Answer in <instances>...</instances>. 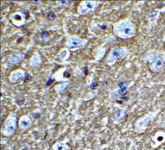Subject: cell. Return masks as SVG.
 Instances as JSON below:
<instances>
[{
    "label": "cell",
    "instance_id": "cell-1",
    "mask_svg": "<svg viewBox=\"0 0 165 150\" xmlns=\"http://www.w3.org/2000/svg\"><path fill=\"white\" fill-rule=\"evenodd\" d=\"M114 33L120 38L127 39L133 38L135 35V28L130 22L123 21L115 26Z\"/></svg>",
    "mask_w": 165,
    "mask_h": 150
},
{
    "label": "cell",
    "instance_id": "cell-2",
    "mask_svg": "<svg viewBox=\"0 0 165 150\" xmlns=\"http://www.w3.org/2000/svg\"><path fill=\"white\" fill-rule=\"evenodd\" d=\"M18 128V117L17 114L15 112H12L9 115V117L7 118L6 121H5V124L3 130H2V133L6 137L14 136V133H16Z\"/></svg>",
    "mask_w": 165,
    "mask_h": 150
},
{
    "label": "cell",
    "instance_id": "cell-3",
    "mask_svg": "<svg viewBox=\"0 0 165 150\" xmlns=\"http://www.w3.org/2000/svg\"><path fill=\"white\" fill-rule=\"evenodd\" d=\"M126 49L124 48H114L113 49L112 52L110 53L109 56L107 59V63L109 65H114L115 64L116 62L119 61L121 59H123L125 55H126Z\"/></svg>",
    "mask_w": 165,
    "mask_h": 150
},
{
    "label": "cell",
    "instance_id": "cell-4",
    "mask_svg": "<svg viewBox=\"0 0 165 150\" xmlns=\"http://www.w3.org/2000/svg\"><path fill=\"white\" fill-rule=\"evenodd\" d=\"M98 4L91 1H84L79 6V12L82 14H92L96 11Z\"/></svg>",
    "mask_w": 165,
    "mask_h": 150
},
{
    "label": "cell",
    "instance_id": "cell-5",
    "mask_svg": "<svg viewBox=\"0 0 165 150\" xmlns=\"http://www.w3.org/2000/svg\"><path fill=\"white\" fill-rule=\"evenodd\" d=\"M32 118L29 115H23L18 120V126L22 131H26L32 126Z\"/></svg>",
    "mask_w": 165,
    "mask_h": 150
},
{
    "label": "cell",
    "instance_id": "cell-6",
    "mask_svg": "<svg viewBox=\"0 0 165 150\" xmlns=\"http://www.w3.org/2000/svg\"><path fill=\"white\" fill-rule=\"evenodd\" d=\"M151 118H140L135 123V129L138 133H143L147 129V128L150 124Z\"/></svg>",
    "mask_w": 165,
    "mask_h": 150
},
{
    "label": "cell",
    "instance_id": "cell-7",
    "mask_svg": "<svg viewBox=\"0 0 165 150\" xmlns=\"http://www.w3.org/2000/svg\"><path fill=\"white\" fill-rule=\"evenodd\" d=\"M127 89H128L127 84L125 82H121L119 85V89L112 94L113 96L112 99H119L121 98V96L125 95L127 93Z\"/></svg>",
    "mask_w": 165,
    "mask_h": 150
},
{
    "label": "cell",
    "instance_id": "cell-8",
    "mask_svg": "<svg viewBox=\"0 0 165 150\" xmlns=\"http://www.w3.org/2000/svg\"><path fill=\"white\" fill-rule=\"evenodd\" d=\"M128 110H124V109H119L118 112L115 113L114 120L116 124L120 123L121 122H123L126 118L128 117Z\"/></svg>",
    "mask_w": 165,
    "mask_h": 150
},
{
    "label": "cell",
    "instance_id": "cell-9",
    "mask_svg": "<svg viewBox=\"0 0 165 150\" xmlns=\"http://www.w3.org/2000/svg\"><path fill=\"white\" fill-rule=\"evenodd\" d=\"M82 40L80 38H78L76 37H72L68 40V47L72 48H78L82 44Z\"/></svg>",
    "mask_w": 165,
    "mask_h": 150
},
{
    "label": "cell",
    "instance_id": "cell-10",
    "mask_svg": "<svg viewBox=\"0 0 165 150\" xmlns=\"http://www.w3.org/2000/svg\"><path fill=\"white\" fill-rule=\"evenodd\" d=\"M164 59L162 58H157L154 63H153L152 65V68L150 69L151 71H153V72H158L160 71V69H162L163 66H164Z\"/></svg>",
    "mask_w": 165,
    "mask_h": 150
},
{
    "label": "cell",
    "instance_id": "cell-11",
    "mask_svg": "<svg viewBox=\"0 0 165 150\" xmlns=\"http://www.w3.org/2000/svg\"><path fill=\"white\" fill-rule=\"evenodd\" d=\"M50 150H70V147L64 142H58L52 146Z\"/></svg>",
    "mask_w": 165,
    "mask_h": 150
},
{
    "label": "cell",
    "instance_id": "cell-12",
    "mask_svg": "<svg viewBox=\"0 0 165 150\" xmlns=\"http://www.w3.org/2000/svg\"><path fill=\"white\" fill-rule=\"evenodd\" d=\"M47 17H48V19H49V20H54V19H55V14H54V13L50 12V13L48 14Z\"/></svg>",
    "mask_w": 165,
    "mask_h": 150
},
{
    "label": "cell",
    "instance_id": "cell-13",
    "mask_svg": "<svg viewBox=\"0 0 165 150\" xmlns=\"http://www.w3.org/2000/svg\"><path fill=\"white\" fill-rule=\"evenodd\" d=\"M97 87H98V84L95 83V82H93L91 84V85H90V88H91L92 89H95Z\"/></svg>",
    "mask_w": 165,
    "mask_h": 150
},
{
    "label": "cell",
    "instance_id": "cell-14",
    "mask_svg": "<svg viewBox=\"0 0 165 150\" xmlns=\"http://www.w3.org/2000/svg\"><path fill=\"white\" fill-rule=\"evenodd\" d=\"M2 150H6V149H2Z\"/></svg>",
    "mask_w": 165,
    "mask_h": 150
}]
</instances>
